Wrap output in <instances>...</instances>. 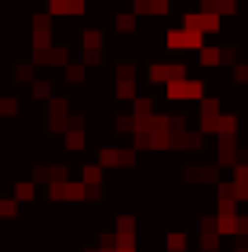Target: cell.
Instances as JSON below:
<instances>
[{
	"label": "cell",
	"instance_id": "obj_1",
	"mask_svg": "<svg viewBox=\"0 0 248 252\" xmlns=\"http://www.w3.org/2000/svg\"><path fill=\"white\" fill-rule=\"evenodd\" d=\"M201 37H204V33L190 30V26H183V30H172V33H168L165 44H168V48H201Z\"/></svg>",
	"mask_w": 248,
	"mask_h": 252
},
{
	"label": "cell",
	"instance_id": "obj_2",
	"mask_svg": "<svg viewBox=\"0 0 248 252\" xmlns=\"http://www.w3.org/2000/svg\"><path fill=\"white\" fill-rule=\"evenodd\" d=\"M197 95H201V81H183V77L168 81V99H197Z\"/></svg>",
	"mask_w": 248,
	"mask_h": 252
},
{
	"label": "cell",
	"instance_id": "obj_3",
	"mask_svg": "<svg viewBox=\"0 0 248 252\" xmlns=\"http://www.w3.org/2000/svg\"><path fill=\"white\" fill-rule=\"evenodd\" d=\"M51 11L55 15H81L84 0H51Z\"/></svg>",
	"mask_w": 248,
	"mask_h": 252
},
{
	"label": "cell",
	"instance_id": "obj_4",
	"mask_svg": "<svg viewBox=\"0 0 248 252\" xmlns=\"http://www.w3.org/2000/svg\"><path fill=\"white\" fill-rule=\"evenodd\" d=\"M66 150L81 154V150H84V135H81V132H70V135H66Z\"/></svg>",
	"mask_w": 248,
	"mask_h": 252
},
{
	"label": "cell",
	"instance_id": "obj_5",
	"mask_svg": "<svg viewBox=\"0 0 248 252\" xmlns=\"http://www.w3.org/2000/svg\"><path fill=\"white\" fill-rule=\"evenodd\" d=\"M84 179H88V183L95 187L99 179H102V168H99V164H91V168H84Z\"/></svg>",
	"mask_w": 248,
	"mask_h": 252
},
{
	"label": "cell",
	"instance_id": "obj_6",
	"mask_svg": "<svg viewBox=\"0 0 248 252\" xmlns=\"http://www.w3.org/2000/svg\"><path fill=\"white\" fill-rule=\"evenodd\" d=\"M168 249H172V252H183V249H186L183 234H172V238H168Z\"/></svg>",
	"mask_w": 248,
	"mask_h": 252
},
{
	"label": "cell",
	"instance_id": "obj_7",
	"mask_svg": "<svg viewBox=\"0 0 248 252\" xmlns=\"http://www.w3.org/2000/svg\"><path fill=\"white\" fill-rule=\"evenodd\" d=\"M135 26V15H121V19H117V30H132Z\"/></svg>",
	"mask_w": 248,
	"mask_h": 252
},
{
	"label": "cell",
	"instance_id": "obj_8",
	"mask_svg": "<svg viewBox=\"0 0 248 252\" xmlns=\"http://www.w3.org/2000/svg\"><path fill=\"white\" fill-rule=\"evenodd\" d=\"M66 77H70V81H81L84 69H81V66H70V69H66Z\"/></svg>",
	"mask_w": 248,
	"mask_h": 252
},
{
	"label": "cell",
	"instance_id": "obj_9",
	"mask_svg": "<svg viewBox=\"0 0 248 252\" xmlns=\"http://www.w3.org/2000/svg\"><path fill=\"white\" fill-rule=\"evenodd\" d=\"M241 230H245V234H248V220H241Z\"/></svg>",
	"mask_w": 248,
	"mask_h": 252
}]
</instances>
